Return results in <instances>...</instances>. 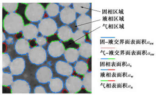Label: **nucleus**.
<instances>
[{
    "label": "nucleus",
    "mask_w": 156,
    "mask_h": 95,
    "mask_svg": "<svg viewBox=\"0 0 156 95\" xmlns=\"http://www.w3.org/2000/svg\"><path fill=\"white\" fill-rule=\"evenodd\" d=\"M72 40L77 45H81L85 42L86 35L83 31L77 30L73 34Z\"/></svg>",
    "instance_id": "nucleus-22"
},
{
    "label": "nucleus",
    "mask_w": 156,
    "mask_h": 95,
    "mask_svg": "<svg viewBox=\"0 0 156 95\" xmlns=\"http://www.w3.org/2000/svg\"><path fill=\"white\" fill-rule=\"evenodd\" d=\"M49 83V87L52 93H59L63 89L64 82L60 78H52Z\"/></svg>",
    "instance_id": "nucleus-17"
},
{
    "label": "nucleus",
    "mask_w": 156,
    "mask_h": 95,
    "mask_svg": "<svg viewBox=\"0 0 156 95\" xmlns=\"http://www.w3.org/2000/svg\"><path fill=\"white\" fill-rule=\"evenodd\" d=\"M76 14L73 9L70 7L64 8L60 12V20L64 24L70 25L76 20Z\"/></svg>",
    "instance_id": "nucleus-10"
},
{
    "label": "nucleus",
    "mask_w": 156,
    "mask_h": 95,
    "mask_svg": "<svg viewBox=\"0 0 156 95\" xmlns=\"http://www.w3.org/2000/svg\"><path fill=\"white\" fill-rule=\"evenodd\" d=\"M24 23L22 17L18 13H9L3 20V27L9 34H16L22 31Z\"/></svg>",
    "instance_id": "nucleus-1"
},
{
    "label": "nucleus",
    "mask_w": 156,
    "mask_h": 95,
    "mask_svg": "<svg viewBox=\"0 0 156 95\" xmlns=\"http://www.w3.org/2000/svg\"><path fill=\"white\" fill-rule=\"evenodd\" d=\"M28 56L30 62L38 66L43 64L47 60V51L40 46L31 48L28 52Z\"/></svg>",
    "instance_id": "nucleus-4"
},
{
    "label": "nucleus",
    "mask_w": 156,
    "mask_h": 95,
    "mask_svg": "<svg viewBox=\"0 0 156 95\" xmlns=\"http://www.w3.org/2000/svg\"><path fill=\"white\" fill-rule=\"evenodd\" d=\"M66 48L64 44L60 41L51 42L48 47V53L53 58H57L63 55Z\"/></svg>",
    "instance_id": "nucleus-9"
},
{
    "label": "nucleus",
    "mask_w": 156,
    "mask_h": 95,
    "mask_svg": "<svg viewBox=\"0 0 156 95\" xmlns=\"http://www.w3.org/2000/svg\"><path fill=\"white\" fill-rule=\"evenodd\" d=\"M55 70L59 75L64 77L72 76L73 73L74 68L69 63L62 61H59L55 64Z\"/></svg>",
    "instance_id": "nucleus-12"
},
{
    "label": "nucleus",
    "mask_w": 156,
    "mask_h": 95,
    "mask_svg": "<svg viewBox=\"0 0 156 95\" xmlns=\"http://www.w3.org/2000/svg\"><path fill=\"white\" fill-rule=\"evenodd\" d=\"M83 87L88 92H92V72H87L84 75L83 80Z\"/></svg>",
    "instance_id": "nucleus-23"
},
{
    "label": "nucleus",
    "mask_w": 156,
    "mask_h": 95,
    "mask_svg": "<svg viewBox=\"0 0 156 95\" xmlns=\"http://www.w3.org/2000/svg\"><path fill=\"white\" fill-rule=\"evenodd\" d=\"M39 31L37 26L32 23L25 25L22 31L23 37L27 40H31L38 37Z\"/></svg>",
    "instance_id": "nucleus-13"
},
{
    "label": "nucleus",
    "mask_w": 156,
    "mask_h": 95,
    "mask_svg": "<svg viewBox=\"0 0 156 95\" xmlns=\"http://www.w3.org/2000/svg\"><path fill=\"white\" fill-rule=\"evenodd\" d=\"M64 57L66 62L73 63L78 60L80 55L78 50L75 48H68L64 53Z\"/></svg>",
    "instance_id": "nucleus-16"
},
{
    "label": "nucleus",
    "mask_w": 156,
    "mask_h": 95,
    "mask_svg": "<svg viewBox=\"0 0 156 95\" xmlns=\"http://www.w3.org/2000/svg\"><path fill=\"white\" fill-rule=\"evenodd\" d=\"M53 76L51 69L47 66H43L39 68L35 73L36 79L39 83L42 84H46L50 82Z\"/></svg>",
    "instance_id": "nucleus-7"
},
{
    "label": "nucleus",
    "mask_w": 156,
    "mask_h": 95,
    "mask_svg": "<svg viewBox=\"0 0 156 95\" xmlns=\"http://www.w3.org/2000/svg\"><path fill=\"white\" fill-rule=\"evenodd\" d=\"M45 11L49 18H55L60 13V7L57 3H50L46 7Z\"/></svg>",
    "instance_id": "nucleus-20"
},
{
    "label": "nucleus",
    "mask_w": 156,
    "mask_h": 95,
    "mask_svg": "<svg viewBox=\"0 0 156 95\" xmlns=\"http://www.w3.org/2000/svg\"><path fill=\"white\" fill-rule=\"evenodd\" d=\"M12 94H30L31 88L29 82L24 80L18 79L11 85Z\"/></svg>",
    "instance_id": "nucleus-6"
},
{
    "label": "nucleus",
    "mask_w": 156,
    "mask_h": 95,
    "mask_svg": "<svg viewBox=\"0 0 156 95\" xmlns=\"http://www.w3.org/2000/svg\"><path fill=\"white\" fill-rule=\"evenodd\" d=\"M73 30L67 25H63L58 28L57 30V36L60 40L66 42L71 39L73 37Z\"/></svg>",
    "instance_id": "nucleus-15"
},
{
    "label": "nucleus",
    "mask_w": 156,
    "mask_h": 95,
    "mask_svg": "<svg viewBox=\"0 0 156 95\" xmlns=\"http://www.w3.org/2000/svg\"><path fill=\"white\" fill-rule=\"evenodd\" d=\"M45 11L41 3H29L25 10V16L31 22H38L43 19Z\"/></svg>",
    "instance_id": "nucleus-2"
},
{
    "label": "nucleus",
    "mask_w": 156,
    "mask_h": 95,
    "mask_svg": "<svg viewBox=\"0 0 156 95\" xmlns=\"http://www.w3.org/2000/svg\"><path fill=\"white\" fill-rule=\"evenodd\" d=\"M73 9L76 13L85 15L88 12L91 7L90 3H73Z\"/></svg>",
    "instance_id": "nucleus-19"
},
{
    "label": "nucleus",
    "mask_w": 156,
    "mask_h": 95,
    "mask_svg": "<svg viewBox=\"0 0 156 95\" xmlns=\"http://www.w3.org/2000/svg\"><path fill=\"white\" fill-rule=\"evenodd\" d=\"M6 42L9 45H11V44H13L14 43L13 38L11 37H9L6 40Z\"/></svg>",
    "instance_id": "nucleus-29"
},
{
    "label": "nucleus",
    "mask_w": 156,
    "mask_h": 95,
    "mask_svg": "<svg viewBox=\"0 0 156 95\" xmlns=\"http://www.w3.org/2000/svg\"><path fill=\"white\" fill-rule=\"evenodd\" d=\"M2 4L3 8L9 13H14L19 6L18 3H2Z\"/></svg>",
    "instance_id": "nucleus-25"
},
{
    "label": "nucleus",
    "mask_w": 156,
    "mask_h": 95,
    "mask_svg": "<svg viewBox=\"0 0 156 95\" xmlns=\"http://www.w3.org/2000/svg\"><path fill=\"white\" fill-rule=\"evenodd\" d=\"M14 49L19 55H24L28 54L30 50V42L24 38L19 39L15 42Z\"/></svg>",
    "instance_id": "nucleus-14"
},
{
    "label": "nucleus",
    "mask_w": 156,
    "mask_h": 95,
    "mask_svg": "<svg viewBox=\"0 0 156 95\" xmlns=\"http://www.w3.org/2000/svg\"><path fill=\"white\" fill-rule=\"evenodd\" d=\"M89 35V37H90V40H91V32H90V35Z\"/></svg>",
    "instance_id": "nucleus-32"
},
{
    "label": "nucleus",
    "mask_w": 156,
    "mask_h": 95,
    "mask_svg": "<svg viewBox=\"0 0 156 95\" xmlns=\"http://www.w3.org/2000/svg\"><path fill=\"white\" fill-rule=\"evenodd\" d=\"M13 75L11 73L2 72V86L5 87L11 86L13 82Z\"/></svg>",
    "instance_id": "nucleus-24"
},
{
    "label": "nucleus",
    "mask_w": 156,
    "mask_h": 95,
    "mask_svg": "<svg viewBox=\"0 0 156 95\" xmlns=\"http://www.w3.org/2000/svg\"><path fill=\"white\" fill-rule=\"evenodd\" d=\"M79 55L82 57L89 58L92 56V45L89 42H85L79 45Z\"/></svg>",
    "instance_id": "nucleus-18"
},
{
    "label": "nucleus",
    "mask_w": 156,
    "mask_h": 95,
    "mask_svg": "<svg viewBox=\"0 0 156 95\" xmlns=\"http://www.w3.org/2000/svg\"><path fill=\"white\" fill-rule=\"evenodd\" d=\"M60 6L62 7H64V8H68L69 6H71L73 3H58Z\"/></svg>",
    "instance_id": "nucleus-30"
},
{
    "label": "nucleus",
    "mask_w": 156,
    "mask_h": 95,
    "mask_svg": "<svg viewBox=\"0 0 156 95\" xmlns=\"http://www.w3.org/2000/svg\"><path fill=\"white\" fill-rule=\"evenodd\" d=\"M65 84L67 91L72 94L78 93L83 87L82 79L78 77L74 76L68 77Z\"/></svg>",
    "instance_id": "nucleus-5"
},
{
    "label": "nucleus",
    "mask_w": 156,
    "mask_h": 95,
    "mask_svg": "<svg viewBox=\"0 0 156 95\" xmlns=\"http://www.w3.org/2000/svg\"><path fill=\"white\" fill-rule=\"evenodd\" d=\"M26 67V61L22 57H16L12 61L9 66L10 73L13 76H19L24 72Z\"/></svg>",
    "instance_id": "nucleus-8"
},
{
    "label": "nucleus",
    "mask_w": 156,
    "mask_h": 95,
    "mask_svg": "<svg viewBox=\"0 0 156 95\" xmlns=\"http://www.w3.org/2000/svg\"><path fill=\"white\" fill-rule=\"evenodd\" d=\"M34 94H46L47 93L44 87L42 86H38L35 87L34 90Z\"/></svg>",
    "instance_id": "nucleus-28"
},
{
    "label": "nucleus",
    "mask_w": 156,
    "mask_h": 95,
    "mask_svg": "<svg viewBox=\"0 0 156 95\" xmlns=\"http://www.w3.org/2000/svg\"><path fill=\"white\" fill-rule=\"evenodd\" d=\"M92 22L91 17L86 14L80 15L76 20L77 29L83 32H87L92 30Z\"/></svg>",
    "instance_id": "nucleus-11"
},
{
    "label": "nucleus",
    "mask_w": 156,
    "mask_h": 95,
    "mask_svg": "<svg viewBox=\"0 0 156 95\" xmlns=\"http://www.w3.org/2000/svg\"><path fill=\"white\" fill-rule=\"evenodd\" d=\"M6 40L7 39H6V35L4 33H2V42H5V41H6Z\"/></svg>",
    "instance_id": "nucleus-31"
},
{
    "label": "nucleus",
    "mask_w": 156,
    "mask_h": 95,
    "mask_svg": "<svg viewBox=\"0 0 156 95\" xmlns=\"http://www.w3.org/2000/svg\"><path fill=\"white\" fill-rule=\"evenodd\" d=\"M35 41L38 46L42 47L45 46L47 43V40L46 38L45 37H43V36L37 37L35 38Z\"/></svg>",
    "instance_id": "nucleus-27"
},
{
    "label": "nucleus",
    "mask_w": 156,
    "mask_h": 95,
    "mask_svg": "<svg viewBox=\"0 0 156 95\" xmlns=\"http://www.w3.org/2000/svg\"><path fill=\"white\" fill-rule=\"evenodd\" d=\"M74 68L76 72L79 75H84L88 72V64L83 61H77Z\"/></svg>",
    "instance_id": "nucleus-21"
},
{
    "label": "nucleus",
    "mask_w": 156,
    "mask_h": 95,
    "mask_svg": "<svg viewBox=\"0 0 156 95\" xmlns=\"http://www.w3.org/2000/svg\"><path fill=\"white\" fill-rule=\"evenodd\" d=\"M58 26L56 21L51 18L43 19L38 24L39 32L45 37L55 35L58 30Z\"/></svg>",
    "instance_id": "nucleus-3"
},
{
    "label": "nucleus",
    "mask_w": 156,
    "mask_h": 95,
    "mask_svg": "<svg viewBox=\"0 0 156 95\" xmlns=\"http://www.w3.org/2000/svg\"><path fill=\"white\" fill-rule=\"evenodd\" d=\"M11 62V59L9 54L8 53H3L2 54V69H4L8 67H9Z\"/></svg>",
    "instance_id": "nucleus-26"
}]
</instances>
